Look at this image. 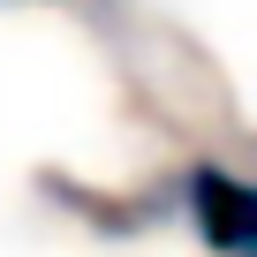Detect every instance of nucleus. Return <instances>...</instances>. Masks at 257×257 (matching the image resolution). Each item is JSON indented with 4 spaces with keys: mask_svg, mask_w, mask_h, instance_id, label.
Instances as JSON below:
<instances>
[{
    "mask_svg": "<svg viewBox=\"0 0 257 257\" xmlns=\"http://www.w3.org/2000/svg\"><path fill=\"white\" fill-rule=\"evenodd\" d=\"M182 212H189V227L212 257H257V182L249 174L197 159L182 174Z\"/></svg>",
    "mask_w": 257,
    "mask_h": 257,
    "instance_id": "f257e3e1",
    "label": "nucleus"
}]
</instances>
